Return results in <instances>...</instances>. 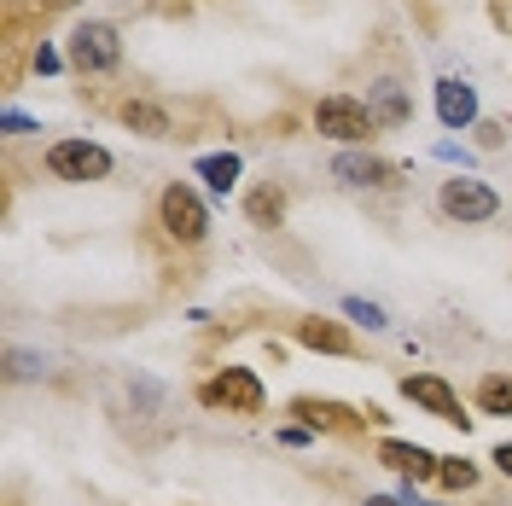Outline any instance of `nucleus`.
<instances>
[{
    "label": "nucleus",
    "instance_id": "bb28decb",
    "mask_svg": "<svg viewBox=\"0 0 512 506\" xmlns=\"http://www.w3.org/2000/svg\"><path fill=\"white\" fill-rule=\"evenodd\" d=\"M414 506H419V501H414Z\"/></svg>",
    "mask_w": 512,
    "mask_h": 506
},
{
    "label": "nucleus",
    "instance_id": "5701e85b",
    "mask_svg": "<svg viewBox=\"0 0 512 506\" xmlns=\"http://www.w3.org/2000/svg\"><path fill=\"white\" fill-rule=\"evenodd\" d=\"M501 134H507L501 123H478V140H483V146H501Z\"/></svg>",
    "mask_w": 512,
    "mask_h": 506
},
{
    "label": "nucleus",
    "instance_id": "393cba45",
    "mask_svg": "<svg viewBox=\"0 0 512 506\" xmlns=\"http://www.w3.org/2000/svg\"><path fill=\"white\" fill-rule=\"evenodd\" d=\"M361 506H408V501H396V495H367Z\"/></svg>",
    "mask_w": 512,
    "mask_h": 506
},
{
    "label": "nucleus",
    "instance_id": "dca6fc26",
    "mask_svg": "<svg viewBox=\"0 0 512 506\" xmlns=\"http://www.w3.org/2000/svg\"><path fill=\"white\" fill-rule=\"evenodd\" d=\"M478 408H483V413H501V419H512V379L489 373V379L478 384Z\"/></svg>",
    "mask_w": 512,
    "mask_h": 506
},
{
    "label": "nucleus",
    "instance_id": "2eb2a0df",
    "mask_svg": "<svg viewBox=\"0 0 512 506\" xmlns=\"http://www.w3.org/2000/svg\"><path fill=\"white\" fill-rule=\"evenodd\" d=\"M245 216H251L256 227H280V216H286V192L274 187V181H268V187H256L251 198H245Z\"/></svg>",
    "mask_w": 512,
    "mask_h": 506
},
{
    "label": "nucleus",
    "instance_id": "20e7f679",
    "mask_svg": "<svg viewBox=\"0 0 512 506\" xmlns=\"http://www.w3.org/2000/svg\"><path fill=\"white\" fill-rule=\"evenodd\" d=\"M70 64H76L82 76L117 70V64H123V35H117V24H76V30H70Z\"/></svg>",
    "mask_w": 512,
    "mask_h": 506
},
{
    "label": "nucleus",
    "instance_id": "a211bd4d",
    "mask_svg": "<svg viewBox=\"0 0 512 506\" xmlns=\"http://www.w3.org/2000/svg\"><path fill=\"white\" fill-rule=\"evenodd\" d=\"M437 477H443V489L466 495V489L478 483V466H472V460H443V466H437Z\"/></svg>",
    "mask_w": 512,
    "mask_h": 506
},
{
    "label": "nucleus",
    "instance_id": "1a4fd4ad",
    "mask_svg": "<svg viewBox=\"0 0 512 506\" xmlns=\"http://www.w3.org/2000/svg\"><path fill=\"white\" fill-rule=\"evenodd\" d=\"M379 460L390 466V472H402L408 483H414V477H437V466H443V460H437L431 448H419V443H396V437H384V443H379Z\"/></svg>",
    "mask_w": 512,
    "mask_h": 506
},
{
    "label": "nucleus",
    "instance_id": "0eeeda50",
    "mask_svg": "<svg viewBox=\"0 0 512 506\" xmlns=\"http://www.w3.org/2000/svg\"><path fill=\"white\" fill-rule=\"evenodd\" d=\"M402 396L414 402V408H425L431 419H448V425H466V408H460V396L448 390L437 373H408L402 379Z\"/></svg>",
    "mask_w": 512,
    "mask_h": 506
},
{
    "label": "nucleus",
    "instance_id": "7ed1b4c3",
    "mask_svg": "<svg viewBox=\"0 0 512 506\" xmlns=\"http://www.w3.org/2000/svg\"><path fill=\"white\" fill-rule=\"evenodd\" d=\"M198 402L204 408H216V413H239V419H251V413H262V379H256L251 367H222L216 379L198 390Z\"/></svg>",
    "mask_w": 512,
    "mask_h": 506
},
{
    "label": "nucleus",
    "instance_id": "4468645a",
    "mask_svg": "<svg viewBox=\"0 0 512 506\" xmlns=\"http://www.w3.org/2000/svg\"><path fill=\"white\" fill-rule=\"evenodd\" d=\"M297 344L320 349V355H355V338L338 320H297Z\"/></svg>",
    "mask_w": 512,
    "mask_h": 506
},
{
    "label": "nucleus",
    "instance_id": "6e6552de",
    "mask_svg": "<svg viewBox=\"0 0 512 506\" xmlns=\"http://www.w3.org/2000/svg\"><path fill=\"white\" fill-rule=\"evenodd\" d=\"M437 117H443V128H472L478 123V88L460 76H443L437 82Z\"/></svg>",
    "mask_w": 512,
    "mask_h": 506
},
{
    "label": "nucleus",
    "instance_id": "6ab92c4d",
    "mask_svg": "<svg viewBox=\"0 0 512 506\" xmlns=\"http://www.w3.org/2000/svg\"><path fill=\"white\" fill-rule=\"evenodd\" d=\"M344 315L361 320L367 332H384V326H390V320H384V309H379V303H367V297H344Z\"/></svg>",
    "mask_w": 512,
    "mask_h": 506
},
{
    "label": "nucleus",
    "instance_id": "f257e3e1",
    "mask_svg": "<svg viewBox=\"0 0 512 506\" xmlns=\"http://www.w3.org/2000/svg\"><path fill=\"white\" fill-rule=\"evenodd\" d=\"M315 128L338 146H367L379 134V117L367 111V99H350V94H326L315 105Z\"/></svg>",
    "mask_w": 512,
    "mask_h": 506
},
{
    "label": "nucleus",
    "instance_id": "9d476101",
    "mask_svg": "<svg viewBox=\"0 0 512 506\" xmlns=\"http://www.w3.org/2000/svg\"><path fill=\"white\" fill-rule=\"evenodd\" d=\"M332 175L350 181V187H390L396 181V169L384 158H373V152H344V158L332 163Z\"/></svg>",
    "mask_w": 512,
    "mask_h": 506
},
{
    "label": "nucleus",
    "instance_id": "f3484780",
    "mask_svg": "<svg viewBox=\"0 0 512 506\" xmlns=\"http://www.w3.org/2000/svg\"><path fill=\"white\" fill-rule=\"evenodd\" d=\"M198 175H204V181H210L216 192H227L233 181H239V158H233V152H216V158H198Z\"/></svg>",
    "mask_w": 512,
    "mask_h": 506
},
{
    "label": "nucleus",
    "instance_id": "a878e982",
    "mask_svg": "<svg viewBox=\"0 0 512 506\" xmlns=\"http://www.w3.org/2000/svg\"><path fill=\"white\" fill-rule=\"evenodd\" d=\"M41 6H53V12H59V6H76V0H41Z\"/></svg>",
    "mask_w": 512,
    "mask_h": 506
},
{
    "label": "nucleus",
    "instance_id": "4be33fe9",
    "mask_svg": "<svg viewBox=\"0 0 512 506\" xmlns=\"http://www.w3.org/2000/svg\"><path fill=\"white\" fill-rule=\"evenodd\" d=\"M35 70H41V76H53V70H59V53H53V47H47V41H41V47H35Z\"/></svg>",
    "mask_w": 512,
    "mask_h": 506
},
{
    "label": "nucleus",
    "instance_id": "423d86ee",
    "mask_svg": "<svg viewBox=\"0 0 512 506\" xmlns=\"http://www.w3.org/2000/svg\"><path fill=\"white\" fill-rule=\"evenodd\" d=\"M437 204H443L448 222H495V216H501V192L483 187V181H472V175H454V181H443Z\"/></svg>",
    "mask_w": 512,
    "mask_h": 506
},
{
    "label": "nucleus",
    "instance_id": "412c9836",
    "mask_svg": "<svg viewBox=\"0 0 512 506\" xmlns=\"http://www.w3.org/2000/svg\"><path fill=\"white\" fill-rule=\"evenodd\" d=\"M0 128H6V134H35V123L24 117V111H6V117H0Z\"/></svg>",
    "mask_w": 512,
    "mask_h": 506
},
{
    "label": "nucleus",
    "instance_id": "39448f33",
    "mask_svg": "<svg viewBox=\"0 0 512 506\" xmlns=\"http://www.w3.org/2000/svg\"><path fill=\"white\" fill-rule=\"evenodd\" d=\"M47 175L53 181H105L111 175V152L94 140H53L47 146Z\"/></svg>",
    "mask_w": 512,
    "mask_h": 506
},
{
    "label": "nucleus",
    "instance_id": "aec40b11",
    "mask_svg": "<svg viewBox=\"0 0 512 506\" xmlns=\"http://www.w3.org/2000/svg\"><path fill=\"white\" fill-rule=\"evenodd\" d=\"M489 24L512 41V0H489Z\"/></svg>",
    "mask_w": 512,
    "mask_h": 506
},
{
    "label": "nucleus",
    "instance_id": "ddd939ff",
    "mask_svg": "<svg viewBox=\"0 0 512 506\" xmlns=\"http://www.w3.org/2000/svg\"><path fill=\"white\" fill-rule=\"evenodd\" d=\"M367 111L379 117V128H402L414 117V99L402 94L396 82H373V88H367Z\"/></svg>",
    "mask_w": 512,
    "mask_h": 506
},
{
    "label": "nucleus",
    "instance_id": "b1692460",
    "mask_svg": "<svg viewBox=\"0 0 512 506\" xmlns=\"http://www.w3.org/2000/svg\"><path fill=\"white\" fill-rule=\"evenodd\" d=\"M495 466H501V472L512 477V443H501V448H495Z\"/></svg>",
    "mask_w": 512,
    "mask_h": 506
},
{
    "label": "nucleus",
    "instance_id": "f03ea898",
    "mask_svg": "<svg viewBox=\"0 0 512 506\" xmlns=\"http://www.w3.org/2000/svg\"><path fill=\"white\" fill-rule=\"evenodd\" d=\"M158 227L175 245H198V239L210 233V210H204V198H198L187 181H169L163 198H158Z\"/></svg>",
    "mask_w": 512,
    "mask_h": 506
},
{
    "label": "nucleus",
    "instance_id": "f8f14e48",
    "mask_svg": "<svg viewBox=\"0 0 512 506\" xmlns=\"http://www.w3.org/2000/svg\"><path fill=\"white\" fill-rule=\"evenodd\" d=\"M291 413H303V425H309V431H355V425H361V413L338 408V402H315V396H297Z\"/></svg>",
    "mask_w": 512,
    "mask_h": 506
},
{
    "label": "nucleus",
    "instance_id": "9b49d317",
    "mask_svg": "<svg viewBox=\"0 0 512 506\" xmlns=\"http://www.w3.org/2000/svg\"><path fill=\"white\" fill-rule=\"evenodd\" d=\"M117 117H123V128L146 134V140H169V134H175V123H169V111H163L158 99H123Z\"/></svg>",
    "mask_w": 512,
    "mask_h": 506
}]
</instances>
